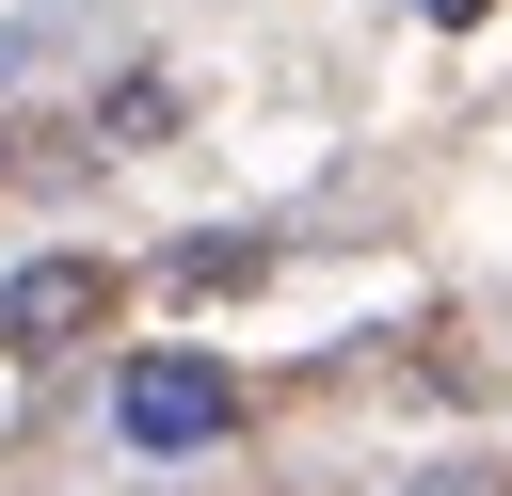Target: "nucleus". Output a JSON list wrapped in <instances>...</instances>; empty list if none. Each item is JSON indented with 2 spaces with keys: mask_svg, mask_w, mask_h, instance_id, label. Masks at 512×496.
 <instances>
[{
  "mask_svg": "<svg viewBox=\"0 0 512 496\" xmlns=\"http://www.w3.org/2000/svg\"><path fill=\"white\" fill-rule=\"evenodd\" d=\"M256 272H272V240H192V256H176L192 304H208V288H256Z\"/></svg>",
  "mask_w": 512,
  "mask_h": 496,
  "instance_id": "nucleus-3",
  "label": "nucleus"
},
{
  "mask_svg": "<svg viewBox=\"0 0 512 496\" xmlns=\"http://www.w3.org/2000/svg\"><path fill=\"white\" fill-rule=\"evenodd\" d=\"M432 16H480V0H432Z\"/></svg>",
  "mask_w": 512,
  "mask_h": 496,
  "instance_id": "nucleus-6",
  "label": "nucleus"
},
{
  "mask_svg": "<svg viewBox=\"0 0 512 496\" xmlns=\"http://www.w3.org/2000/svg\"><path fill=\"white\" fill-rule=\"evenodd\" d=\"M112 320V256H32L16 288H0V352H64V336H96Z\"/></svg>",
  "mask_w": 512,
  "mask_h": 496,
  "instance_id": "nucleus-2",
  "label": "nucleus"
},
{
  "mask_svg": "<svg viewBox=\"0 0 512 496\" xmlns=\"http://www.w3.org/2000/svg\"><path fill=\"white\" fill-rule=\"evenodd\" d=\"M176 128V80H112V144H160Z\"/></svg>",
  "mask_w": 512,
  "mask_h": 496,
  "instance_id": "nucleus-4",
  "label": "nucleus"
},
{
  "mask_svg": "<svg viewBox=\"0 0 512 496\" xmlns=\"http://www.w3.org/2000/svg\"><path fill=\"white\" fill-rule=\"evenodd\" d=\"M432 496H512V480H432Z\"/></svg>",
  "mask_w": 512,
  "mask_h": 496,
  "instance_id": "nucleus-5",
  "label": "nucleus"
},
{
  "mask_svg": "<svg viewBox=\"0 0 512 496\" xmlns=\"http://www.w3.org/2000/svg\"><path fill=\"white\" fill-rule=\"evenodd\" d=\"M224 416H240V384H224L208 352H160V368L112 384V432H128V448H208Z\"/></svg>",
  "mask_w": 512,
  "mask_h": 496,
  "instance_id": "nucleus-1",
  "label": "nucleus"
}]
</instances>
